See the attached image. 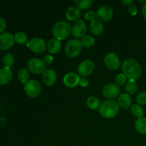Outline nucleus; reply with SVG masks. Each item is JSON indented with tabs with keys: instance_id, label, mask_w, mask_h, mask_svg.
<instances>
[{
	"instance_id": "1",
	"label": "nucleus",
	"mask_w": 146,
	"mask_h": 146,
	"mask_svg": "<svg viewBox=\"0 0 146 146\" xmlns=\"http://www.w3.org/2000/svg\"><path fill=\"white\" fill-rule=\"evenodd\" d=\"M123 74L129 80H135L139 78L142 73L141 66L133 58H127L121 66Z\"/></svg>"
},
{
	"instance_id": "2",
	"label": "nucleus",
	"mask_w": 146,
	"mask_h": 146,
	"mask_svg": "<svg viewBox=\"0 0 146 146\" xmlns=\"http://www.w3.org/2000/svg\"><path fill=\"white\" fill-rule=\"evenodd\" d=\"M99 113L104 118H114L119 113V106L118 102L113 99H108L104 101V103L100 106Z\"/></svg>"
},
{
	"instance_id": "3",
	"label": "nucleus",
	"mask_w": 146,
	"mask_h": 146,
	"mask_svg": "<svg viewBox=\"0 0 146 146\" xmlns=\"http://www.w3.org/2000/svg\"><path fill=\"white\" fill-rule=\"evenodd\" d=\"M71 33L72 27L66 21H58L52 27V34L55 38L59 41L67 38Z\"/></svg>"
},
{
	"instance_id": "4",
	"label": "nucleus",
	"mask_w": 146,
	"mask_h": 146,
	"mask_svg": "<svg viewBox=\"0 0 146 146\" xmlns=\"http://www.w3.org/2000/svg\"><path fill=\"white\" fill-rule=\"evenodd\" d=\"M82 44L78 39H71L65 46L66 55L69 58H76L82 51Z\"/></svg>"
},
{
	"instance_id": "5",
	"label": "nucleus",
	"mask_w": 146,
	"mask_h": 146,
	"mask_svg": "<svg viewBox=\"0 0 146 146\" xmlns=\"http://www.w3.org/2000/svg\"><path fill=\"white\" fill-rule=\"evenodd\" d=\"M24 91L30 98H37L41 94V84L36 80H30L24 85Z\"/></svg>"
},
{
	"instance_id": "6",
	"label": "nucleus",
	"mask_w": 146,
	"mask_h": 146,
	"mask_svg": "<svg viewBox=\"0 0 146 146\" xmlns=\"http://www.w3.org/2000/svg\"><path fill=\"white\" fill-rule=\"evenodd\" d=\"M45 41L40 37H34L27 43V47L35 54H41L46 48Z\"/></svg>"
},
{
	"instance_id": "7",
	"label": "nucleus",
	"mask_w": 146,
	"mask_h": 146,
	"mask_svg": "<svg viewBox=\"0 0 146 146\" xmlns=\"http://www.w3.org/2000/svg\"><path fill=\"white\" fill-rule=\"evenodd\" d=\"M28 69L34 74H43L46 71V65L44 61L37 58H31L27 64Z\"/></svg>"
},
{
	"instance_id": "8",
	"label": "nucleus",
	"mask_w": 146,
	"mask_h": 146,
	"mask_svg": "<svg viewBox=\"0 0 146 146\" xmlns=\"http://www.w3.org/2000/svg\"><path fill=\"white\" fill-rule=\"evenodd\" d=\"M96 65L93 61L86 59L83 61L78 66V73L81 76H88L91 75L95 69Z\"/></svg>"
},
{
	"instance_id": "9",
	"label": "nucleus",
	"mask_w": 146,
	"mask_h": 146,
	"mask_svg": "<svg viewBox=\"0 0 146 146\" xmlns=\"http://www.w3.org/2000/svg\"><path fill=\"white\" fill-rule=\"evenodd\" d=\"M104 61V64L108 67V68L113 70V71H115L119 68L120 66H121V60L118 55L115 54V53H108L105 56Z\"/></svg>"
},
{
	"instance_id": "10",
	"label": "nucleus",
	"mask_w": 146,
	"mask_h": 146,
	"mask_svg": "<svg viewBox=\"0 0 146 146\" xmlns=\"http://www.w3.org/2000/svg\"><path fill=\"white\" fill-rule=\"evenodd\" d=\"M87 31V25L85 21L79 19L74 23L72 27V34L76 38H83L86 36Z\"/></svg>"
},
{
	"instance_id": "11",
	"label": "nucleus",
	"mask_w": 146,
	"mask_h": 146,
	"mask_svg": "<svg viewBox=\"0 0 146 146\" xmlns=\"http://www.w3.org/2000/svg\"><path fill=\"white\" fill-rule=\"evenodd\" d=\"M113 16V10L109 6H102L96 11V18L100 21H109L112 19Z\"/></svg>"
},
{
	"instance_id": "12",
	"label": "nucleus",
	"mask_w": 146,
	"mask_h": 146,
	"mask_svg": "<svg viewBox=\"0 0 146 146\" xmlns=\"http://www.w3.org/2000/svg\"><path fill=\"white\" fill-rule=\"evenodd\" d=\"M120 91L121 90L119 86L116 84H109L103 88L102 94L106 98L108 99H113L119 96Z\"/></svg>"
},
{
	"instance_id": "13",
	"label": "nucleus",
	"mask_w": 146,
	"mask_h": 146,
	"mask_svg": "<svg viewBox=\"0 0 146 146\" xmlns=\"http://www.w3.org/2000/svg\"><path fill=\"white\" fill-rule=\"evenodd\" d=\"M14 37L9 32H4L0 34V50H7L14 45Z\"/></svg>"
},
{
	"instance_id": "14",
	"label": "nucleus",
	"mask_w": 146,
	"mask_h": 146,
	"mask_svg": "<svg viewBox=\"0 0 146 146\" xmlns=\"http://www.w3.org/2000/svg\"><path fill=\"white\" fill-rule=\"evenodd\" d=\"M80 76L75 73L70 72L66 74L64 77V84L68 88L77 86L80 82Z\"/></svg>"
},
{
	"instance_id": "15",
	"label": "nucleus",
	"mask_w": 146,
	"mask_h": 146,
	"mask_svg": "<svg viewBox=\"0 0 146 146\" xmlns=\"http://www.w3.org/2000/svg\"><path fill=\"white\" fill-rule=\"evenodd\" d=\"M42 80L44 84L48 86H51L56 81V74L53 69H46L42 74Z\"/></svg>"
},
{
	"instance_id": "16",
	"label": "nucleus",
	"mask_w": 146,
	"mask_h": 146,
	"mask_svg": "<svg viewBox=\"0 0 146 146\" xmlns=\"http://www.w3.org/2000/svg\"><path fill=\"white\" fill-rule=\"evenodd\" d=\"M13 78V73L11 68L4 67L0 69V85L9 84Z\"/></svg>"
},
{
	"instance_id": "17",
	"label": "nucleus",
	"mask_w": 146,
	"mask_h": 146,
	"mask_svg": "<svg viewBox=\"0 0 146 146\" xmlns=\"http://www.w3.org/2000/svg\"><path fill=\"white\" fill-rule=\"evenodd\" d=\"M81 11L79 9L75 7H71L67 9L66 12V17L70 21H76L81 17Z\"/></svg>"
},
{
	"instance_id": "18",
	"label": "nucleus",
	"mask_w": 146,
	"mask_h": 146,
	"mask_svg": "<svg viewBox=\"0 0 146 146\" xmlns=\"http://www.w3.org/2000/svg\"><path fill=\"white\" fill-rule=\"evenodd\" d=\"M118 104L121 108H123V109L129 108L132 104V98L131 96L125 93L120 94L118 99Z\"/></svg>"
},
{
	"instance_id": "19",
	"label": "nucleus",
	"mask_w": 146,
	"mask_h": 146,
	"mask_svg": "<svg viewBox=\"0 0 146 146\" xmlns=\"http://www.w3.org/2000/svg\"><path fill=\"white\" fill-rule=\"evenodd\" d=\"M61 48V42L56 38H51L47 43V49L52 54H57Z\"/></svg>"
},
{
	"instance_id": "20",
	"label": "nucleus",
	"mask_w": 146,
	"mask_h": 146,
	"mask_svg": "<svg viewBox=\"0 0 146 146\" xmlns=\"http://www.w3.org/2000/svg\"><path fill=\"white\" fill-rule=\"evenodd\" d=\"M90 31L91 34L95 36H99L104 31V26L101 21L95 19L90 23Z\"/></svg>"
},
{
	"instance_id": "21",
	"label": "nucleus",
	"mask_w": 146,
	"mask_h": 146,
	"mask_svg": "<svg viewBox=\"0 0 146 146\" xmlns=\"http://www.w3.org/2000/svg\"><path fill=\"white\" fill-rule=\"evenodd\" d=\"M135 128L140 134H146V118H139L135 121Z\"/></svg>"
},
{
	"instance_id": "22",
	"label": "nucleus",
	"mask_w": 146,
	"mask_h": 146,
	"mask_svg": "<svg viewBox=\"0 0 146 146\" xmlns=\"http://www.w3.org/2000/svg\"><path fill=\"white\" fill-rule=\"evenodd\" d=\"M138 86L137 83L135 80H128L127 84H125V90L126 91V94L131 95H133L138 91Z\"/></svg>"
},
{
	"instance_id": "23",
	"label": "nucleus",
	"mask_w": 146,
	"mask_h": 146,
	"mask_svg": "<svg viewBox=\"0 0 146 146\" xmlns=\"http://www.w3.org/2000/svg\"><path fill=\"white\" fill-rule=\"evenodd\" d=\"M86 105L91 110H96L100 108V101L97 97L91 96L87 98Z\"/></svg>"
},
{
	"instance_id": "24",
	"label": "nucleus",
	"mask_w": 146,
	"mask_h": 146,
	"mask_svg": "<svg viewBox=\"0 0 146 146\" xmlns=\"http://www.w3.org/2000/svg\"><path fill=\"white\" fill-rule=\"evenodd\" d=\"M75 4L77 8L79 9L80 10L88 9L94 4V1L93 0H76Z\"/></svg>"
},
{
	"instance_id": "25",
	"label": "nucleus",
	"mask_w": 146,
	"mask_h": 146,
	"mask_svg": "<svg viewBox=\"0 0 146 146\" xmlns=\"http://www.w3.org/2000/svg\"><path fill=\"white\" fill-rule=\"evenodd\" d=\"M29 78V73L27 68H21L18 72V78L21 83L25 85L28 82Z\"/></svg>"
},
{
	"instance_id": "26",
	"label": "nucleus",
	"mask_w": 146,
	"mask_h": 146,
	"mask_svg": "<svg viewBox=\"0 0 146 146\" xmlns=\"http://www.w3.org/2000/svg\"><path fill=\"white\" fill-rule=\"evenodd\" d=\"M131 112L134 116L137 117V118H142L143 115V109L141 107V106H140L139 104H134L131 106Z\"/></svg>"
},
{
	"instance_id": "27",
	"label": "nucleus",
	"mask_w": 146,
	"mask_h": 146,
	"mask_svg": "<svg viewBox=\"0 0 146 146\" xmlns=\"http://www.w3.org/2000/svg\"><path fill=\"white\" fill-rule=\"evenodd\" d=\"M2 62L4 64V67H7V68H11L14 64V58L12 54H6L5 55L3 56L2 58Z\"/></svg>"
},
{
	"instance_id": "28",
	"label": "nucleus",
	"mask_w": 146,
	"mask_h": 146,
	"mask_svg": "<svg viewBox=\"0 0 146 146\" xmlns=\"http://www.w3.org/2000/svg\"><path fill=\"white\" fill-rule=\"evenodd\" d=\"M81 44L82 46L86 48H90L92 46H94L95 43V39L94 37L91 35H86L85 36L81 38Z\"/></svg>"
},
{
	"instance_id": "29",
	"label": "nucleus",
	"mask_w": 146,
	"mask_h": 146,
	"mask_svg": "<svg viewBox=\"0 0 146 146\" xmlns=\"http://www.w3.org/2000/svg\"><path fill=\"white\" fill-rule=\"evenodd\" d=\"M14 37L15 42L19 44H25L27 41V38H27V35L26 34V33L22 32V31H20V32L15 34Z\"/></svg>"
},
{
	"instance_id": "30",
	"label": "nucleus",
	"mask_w": 146,
	"mask_h": 146,
	"mask_svg": "<svg viewBox=\"0 0 146 146\" xmlns=\"http://www.w3.org/2000/svg\"><path fill=\"white\" fill-rule=\"evenodd\" d=\"M136 102L140 106H145L146 105V92H141L137 95L136 98Z\"/></svg>"
},
{
	"instance_id": "31",
	"label": "nucleus",
	"mask_w": 146,
	"mask_h": 146,
	"mask_svg": "<svg viewBox=\"0 0 146 146\" xmlns=\"http://www.w3.org/2000/svg\"><path fill=\"white\" fill-rule=\"evenodd\" d=\"M115 84L119 86H123L127 82V78L123 74H120L115 77Z\"/></svg>"
},
{
	"instance_id": "32",
	"label": "nucleus",
	"mask_w": 146,
	"mask_h": 146,
	"mask_svg": "<svg viewBox=\"0 0 146 146\" xmlns=\"http://www.w3.org/2000/svg\"><path fill=\"white\" fill-rule=\"evenodd\" d=\"M84 17H85L87 21H93L94 20L96 19V13L94 12L93 10H91V11H88L84 15Z\"/></svg>"
},
{
	"instance_id": "33",
	"label": "nucleus",
	"mask_w": 146,
	"mask_h": 146,
	"mask_svg": "<svg viewBox=\"0 0 146 146\" xmlns=\"http://www.w3.org/2000/svg\"><path fill=\"white\" fill-rule=\"evenodd\" d=\"M128 11L131 15L135 16L138 14V9L135 5H131L128 7Z\"/></svg>"
},
{
	"instance_id": "34",
	"label": "nucleus",
	"mask_w": 146,
	"mask_h": 146,
	"mask_svg": "<svg viewBox=\"0 0 146 146\" xmlns=\"http://www.w3.org/2000/svg\"><path fill=\"white\" fill-rule=\"evenodd\" d=\"M43 61L45 63L46 65H50V64H52L53 61H54V58H53L52 56L51 55H46Z\"/></svg>"
},
{
	"instance_id": "35",
	"label": "nucleus",
	"mask_w": 146,
	"mask_h": 146,
	"mask_svg": "<svg viewBox=\"0 0 146 146\" xmlns=\"http://www.w3.org/2000/svg\"><path fill=\"white\" fill-rule=\"evenodd\" d=\"M6 26H7V24H6L5 20L1 18V17H0V34H1L5 30Z\"/></svg>"
},
{
	"instance_id": "36",
	"label": "nucleus",
	"mask_w": 146,
	"mask_h": 146,
	"mask_svg": "<svg viewBox=\"0 0 146 146\" xmlns=\"http://www.w3.org/2000/svg\"><path fill=\"white\" fill-rule=\"evenodd\" d=\"M79 85L81 86V87H83V88H86V87H88V85H89V81L85 78H81L79 82Z\"/></svg>"
},
{
	"instance_id": "37",
	"label": "nucleus",
	"mask_w": 146,
	"mask_h": 146,
	"mask_svg": "<svg viewBox=\"0 0 146 146\" xmlns=\"http://www.w3.org/2000/svg\"><path fill=\"white\" fill-rule=\"evenodd\" d=\"M133 0H122V1H121V3H122L124 6H128V7H129L130 6L133 5Z\"/></svg>"
},
{
	"instance_id": "38",
	"label": "nucleus",
	"mask_w": 146,
	"mask_h": 146,
	"mask_svg": "<svg viewBox=\"0 0 146 146\" xmlns=\"http://www.w3.org/2000/svg\"><path fill=\"white\" fill-rule=\"evenodd\" d=\"M142 14L144 18L146 19V4H144L143 6V8H142Z\"/></svg>"
},
{
	"instance_id": "39",
	"label": "nucleus",
	"mask_w": 146,
	"mask_h": 146,
	"mask_svg": "<svg viewBox=\"0 0 146 146\" xmlns=\"http://www.w3.org/2000/svg\"><path fill=\"white\" fill-rule=\"evenodd\" d=\"M138 1L141 3H145V4H146V1H141V0H138Z\"/></svg>"
},
{
	"instance_id": "40",
	"label": "nucleus",
	"mask_w": 146,
	"mask_h": 146,
	"mask_svg": "<svg viewBox=\"0 0 146 146\" xmlns=\"http://www.w3.org/2000/svg\"><path fill=\"white\" fill-rule=\"evenodd\" d=\"M47 146H51V145H47Z\"/></svg>"
},
{
	"instance_id": "41",
	"label": "nucleus",
	"mask_w": 146,
	"mask_h": 146,
	"mask_svg": "<svg viewBox=\"0 0 146 146\" xmlns=\"http://www.w3.org/2000/svg\"><path fill=\"white\" fill-rule=\"evenodd\" d=\"M143 146H146V145H143Z\"/></svg>"
}]
</instances>
